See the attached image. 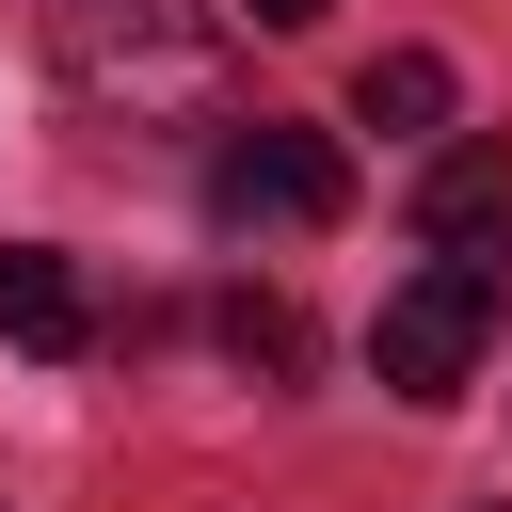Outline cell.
<instances>
[{"label":"cell","mask_w":512,"mask_h":512,"mask_svg":"<svg viewBox=\"0 0 512 512\" xmlns=\"http://www.w3.org/2000/svg\"><path fill=\"white\" fill-rule=\"evenodd\" d=\"M48 80L96 128H240V32L208 0H48Z\"/></svg>","instance_id":"1"},{"label":"cell","mask_w":512,"mask_h":512,"mask_svg":"<svg viewBox=\"0 0 512 512\" xmlns=\"http://www.w3.org/2000/svg\"><path fill=\"white\" fill-rule=\"evenodd\" d=\"M336 208H352V160L320 128H272V112L224 128V160H208V224L224 240H320Z\"/></svg>","instance_id":"3"},{"label":"cell","mask_w":512,"mask_h":512,"mask_svg":"<svg viewBox=\"0 0 512 512\" xmlns=\"http://www.w3.org/2000/svg\"><path fill=\"white\" fill-rule=\"evenodd\" d=\"M224 352L288 384V368H304V304H288V288H240V304H224Z\"/></svg>","instance_id":"7"},{"label":"cell","mask_w":512,"mask_h":512,"mask_svg":"<svg viewBox=\"0 0 512 512\" xmlns=\"http://www.w3.org/2000/svg\"><path fill=\"white\" fill-rule=\"evenodd\" d=\"M352 112L400 128V144H432V128H448V64H432V48H384V64L352 80Z\"/></svg>","instance_id":"6"},{"label":"cell","mask_w":512,"mask_h":512,"mask_svg":"<svg viewBox=\"0 0 512 512\" xmlns=\"http://www.w3.org/2000/svg\"><path fill=\"white\" fill-rule=\"evenodd\" d=\"M416 240L432 256H512V144H432V176H416Z\"/></svg>","instance_id":"4"},{"label":"cell","mask_w":512,"mask_h":512,"mask_svg":"<svg viewBox=\"0 0 512 512\" xmlns=\"http://www.w3.org/2000/svg\"><path fill=\"white\" fill-rule=\"evenodd\" d=\"M0 336H16V352H96V288H80L48 240H0Z\"/></svg>","instance_id":"5"},{"label":"cell","mask_w":512,"mask_h":512,"mask_svg":"<svg viewBox=\"0 0 512 512\" xmlns=\"http://www.w3.org/2000/svg\"><path fill=\"white\" fill-rule=\"evenodd\" d=\"M496 304H512V256H432L416 288H384V320H368V368H384V400H464V368H480V336H496Z\"/></svg>","instance_id":"2"},{"label":"cell","mask_w":512,"mask_h":512,"mask_svg":"<svg viewBox=\"0 0 512 512\" xmlns=\"http://www.w3.org/2000/svg\"><path fill=\"white\" fill-rule=\"evenodd\" d=\"M320 16H336V0H256V32H320Z\"/></svg>","instance_id":"8"}]
</instances>
